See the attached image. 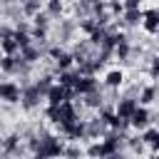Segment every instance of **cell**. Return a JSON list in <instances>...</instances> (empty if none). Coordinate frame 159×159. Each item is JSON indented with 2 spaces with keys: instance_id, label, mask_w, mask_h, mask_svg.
Returning <instances> with one entry per match:
<instances>
[{
  "instance_id": "obj_1",
  "label": "cell",
  "mask_w": 159,
  "mask_h": 159,
  "mask_svg": "<svg viewBox=\"0 0 159 159\" xmlns=\"http://www.w3.org/2000/svg\"><path fill=\"white\" fill-rule=\"evenodd\" d=\"M60 154H65L62 139H57V137H52V134H47V132H40V134H37V149H35L32 157L45 159V157H60Z\"/></svg>"
},
{
  "instance_id": "obj_2",
  "label": "cell",
  "mask_w": 159,
  "mask_h": 159,
  "mask_svg": "<svg viewBox=\"0 0 159 159\" xmlns=\"http://www.w3.org/2000/svg\"><path fill=\"white\" fill-rule=\"evenodd\" d=\"M47 119L55 122L57 127L70 124V122L77 119V107L70 104V102H65V104H50V107H47Z\"/></svg>"
},
{
  "instance_id": "obj_3",
  "label": "cell",
  "mask_w": 159,
  "mask_h": 159,
  "mask_svg": "<svg viewBox=\"0 0 159 159\" xmlns=\"http://www.w3.org/2000/svg\"><path fill=\"white\" fill-rule=\"evenodd\" d=\"M77 92H75V87H67V84H52V89L47 92V102L50 104H65V102H70V97H75Z\"/></svg>"
},
{
  "instance_id": "obj_4",
  "label": "cell",
  "mask_w": 159,
  "mask_h": 159,
  "mask_svg": "<svg viewBox=\"0 0 159 159\" xmlns=\"http://www.w3.org/2000/svg\"><path fill=\"white\" fill-rule=\"evenodd\" d=\"M42 97H45V94L37 89V84H22V99H20V104H22L25 109H35Z\"/></svg>"
},
{
  "instance_id": "obj_5",
  "label": "cell",
  "mask_w": 159,
  "mask_h": 159,
  "mask_svg": "<svg viewBox=\"0 0 159 159\" xmlns=\"http://www.w3.org/2000/svg\"><path fill=\"white\" fill-rule=\"evenodd\" d=\"M60 132H62V134H67L72 142H80V139H84V137H87V122L75 119V122H70V124H62V127H60Z\"/></svg>"
},
{
  "instance_id": "obj_6",
  "label": "cell",
  "mask_w": 159,
  "mask_h": 159,
  "mask_svg": "<svg viewBox=\"0 0 159 159\" xmlns=\"http://www.w3.org/2000/svg\"><path fill=\"white\" fill-rule=\"evenodd\" d=\"M0 97H2L7 104L20 102V99H22V87H20V84H15V82H10V80H5V82L0 84Z\"/></svg>"
},
{
  "instance_id": "obj_7",
  "label": "cell",
  "mask_w": 159,
  "mask_h": 159,
  "mask_svg": "<svg viewBox=\"0 0 159 159\" xmlns=\"http://www.w3.org/2000/svg\"><path fill=\"white\" fill-rule=\"evenodd\" d=\"M139 107V102L134 99V97H122V99H117V104H114V112L119 114V117H127V119H132V114H134V109Z\"/></svg>"
},
{
  "instance_id": "obj_8",
  "label": "cell",
  "mask_w": 159,
  "mask_h": 159,
  "mask_svg": "<svg viewBox=\"0 0 159 159\" xmlns=\"http://www.w3.org/2000/svg\"><path fill=\"white\" fill-rule=\"evenodd\" d=\"M107 127H109V124L97 114L94 119L87 122V139H99V137H104V134H107Z\"/></svg>"
},
{
  "instance_id": "obj_9",
  "label": "cell",
  "mask_w": 159,
  "mask_h": 159,
  "mask_svg": "<svg viewBox=\"0 0 159 159\" xmlns=\"http://www.w3.org/2000/svg\"><path fill=\"white\" fill-rule=\"evenodd\" d=\"M77 27H80L77 17H75V20H60V25H57V40H60V42L72 40V35H75Z\"/></svg>"
},
{
  "instance_id": "obj_10",
  "label": "cell",
  "mask_w": 159,
  "mask_h": 159,
  "mask_svg": "<svg viewBox=\"0 0 159 159\" xmlns=\"http://www.w3.org/2000/svg\"><path fill=\"white\" fill-rule=\"evenodd\" d=\"M149 122H152V114H149V109H147V107H137V109H134V114H132V127L144 132V129L149 127Z\"/></svg>"
},
{
  "instance_id": "obj_11",
  "label": "cell",
  "mask_w": 159,
  "mask_h": 159,
  "mask_svg": "<svg viewBox=\"0 0 159 159\" xmlns=\"http://www.w3.org/2000/svg\"><path fill=\"white\" fill-rule=\"evenodd\" d=\"M97 89V80H94V75H82L80 80H77V84H75V92L80 94V97H84L87 92H94Z\"/></svg>"
},
{
  "instance_id": "obj_12",
  "label": "cell",
  "mask_w": 159,
  "mask_h": 159,
  "mask_svg": "<svg viewBox=\"0 0 159 159\" xmlns=\"http://www.w3.org/2000/svg\"><path fill=\"white\" fill-rule=\"evenodd\" d=\"M144 30L147 32H159V7H152V10H144Z\"/></svg>"
},
{
  "instance_id": "obj_13",
  "label": "cell",
  "mask_w": 159,
  "mask_h": 159,
  "mask_svg": "<svg viewBox=\"0 0 159 159\" xmlns=\"http://www.w3.org/2000/svg\"><path fill=\"white\" fill-rule=\"evenodd\" d=\"M122 20H124L127 27H137V25L144 22V10H139V7H137V10H124Z\"/></svg>"
},
{
  "instance_id": "obj_14",
  "label": "cell",
  "mask_w": 159,
  "mask_h": 159,
  "mask_svg": "<svg viewBox=\"0 0 159 159\" xmlns=\"http://www.w3.org/2000/svg\"><path fill=\"white\" fill-rule=\"evenodd\" d=\"M104 84L112 87V89L122 87V84H124V72H122V70H109V72L104 75Z\"/></svg>"
},
{
  "instance_id": "obj_15",
  "label": "cell",
  "mask_w": 159,
  "mask_h": 159,
  "mask_svg": "<svg viewBox=\"0 0 159 159\" xmlns=\"http://www.w3.org/2000/svg\"><path fill=\"white\" fill-rule=\"evenodd\" d=\"M80 77H82L80 70H60V77H57V80H60L62 84H67V87H75Z\"/></svg>"
},
{
  "instance_id": "obj_16",
  "label": "cell",
  "mask_w": 159,
  "mask_h": 159,
  "mask_svg": "<svg viewBox=\"0 0 159 159\" xmlns=\"http://www.w3.org/2000/svg\"><path fill=\"white\" fill-rule=\"evenodd\" d=\"M75 62H77V60H75V52H65V50H62L60 57L55 60V67H57V72H60V70H70Z\"/></svg>"
},
{
  "instance_id": "obj_17",
  "label": "cell",
  "mask_w": 159,
  "mask_h": 159,
  "mask_svg": "<svg viewBox=\"0 0 159 159\" xmlns=\"http://www.w3.org/2000/svg\"><path fill=\"white\" fill-rule=\"evenodd\" d=\"M84 104H87V107H92V109H99V107H104V97H102V92H99V89H94V92H87V94H84Z\"/></svg>"
},
{
  "instance_id": "obj_18",
  "label": "cell",
  "mask_w": 159,
  "mask_h": 159,
  "mask_svg": "<svg viewBox=\"0 0 159 159\" xmlns=\"http://www.w3.org/2000/svg\"><path fill=\"white\" fill-rule=\"evenodd\" d=\"M142 139L152 147V152H159V129H154V127L149 129V127H147L144 134H142Z\"/></svg>"
},
{
  "instance_id": "obj_19",
  "label": "cell",
  "mask_w": 159,
  "mask_h": 159,
  "mask_svg": "<svg viewBox=\"0 0 159 159\" xmlns=\"http://www.w3.org/2000/svg\"><path fill=\"white\" fill-rule=\"evenodd\" d=\"M20 5H22V12H25L27 17H32V15H37V12H40L42 0H20Z\"/></svg>"
},
{
  "instance_id": "obj_20",
  "label": "cell",
  "mask_w": 159,
  "mask_h": 159,
  "mask_svg": "<svg viewBox=\"0 0 159 159\" xmlns=\"http://www.w3.org/2000/svg\"><path fill=\"white\" fill-rule=\"evenodd\" d=\"M50 20H52V15H50L47 10H45V12L40 10L37 15H32V25H35V27H45V30H47V27H50Z\"/></svg>"
},
{
  "instance_id": "obj_21",
  "label": "cell",
  "mask_w": 159,
  "mask_h": 159,
  "mask_svg": "<svg viewBox=\"0 0 159 159\" xmlns=\"http://www.w3.org/2000/svg\"><path fill=\"white\" fill-rule=\"evenodd\" d=\"M154 99H157V87H152V84H149V87H142L139 102H142V104H152Z\"/></svg>"
},
{
  "instance_id": "obj_22",
  "label": "cell",
  "mask_w": 159,
  "mask_h": 159,
  "mask_svg": "<svg viewBox=\"0 0 159 159\" xmlns=\"http://www.w3.org/2000/svg\"><path fill=\"white\" fill-rule=\"evenodd\" d=\"M2 52H5V55L20 52V45H17V40H15V35H12V37H2Z\"/></svg>"
},
{
  "instance_id": "obj_23",
  "label": "cell",
  "mask_w": 159,
  "mask_h": 159,
  "mask_svg": "<svg viewBox=\"0 0 159 159\" xmlns=\"http://www.w3.org/2000/svg\"><path fill=\"white\" fill-rule=\"evenodd\" d=\"M15 40H17L20 50H22V47H30L35 37H32V32H22V30H15Z\"/></svg>"
},
{
  "instance_id": "obj_24",
  "label": "cell",
  "mask_w": 159,
  "mask_h": 159,
  "mask_svg": "<svg viewBox=\"0 0 159 159\" xmlns=\"http://www.w3.org/2000/svg\"><path fill=\"white\" fill-rule=\"evenodd\" d=\"M35 84H37V89H40V92L47 97V92L52 89V84H55V82H52V75H42V77H40Z\"/></svg>"
},
{
  "instance_id": "obj_25",
  "label": "cell",
  "mask_w": 159,
  "mask_h": 159,
  "mask_svg": "<svg viewBox=\"0 0 159 159\" xmlns=\"http://www.w3.org/2000/svg\"><path fill=\"white\" fill-rule=\"evenodd\" d=\"M45 10H47L52 17H60V15H62V10H65V5H62V0H47Z\"/></svg>"
},
{
  "instance_id": "obj_26",
  "label": "cell",
  "mask_w": 159,
  "mask_h": 159,
  "mask_svg": "<svg viewBox=\"0 0 159 159\" xmlns=\"http://www.w3.org/2000/svg\"><path fill=\"white\" fill-rule=\"evenodd\" d=\"M0 67H2L5 75H12V72H15V55H5V57L0 60Z\"/></svg>"
},
{
  "instance_id": "obj_27",
  "label": "cell",
  "mask_w": 159,
  "mask_h": 159,
  "mask_svg": "<svg viewBox=\"0 0 159 159\" xmlns=\"http://www.w3.org/2000/svg\"><path fill=\"white\" fill-rule=\"evenodd\" d=\"M87 154H89V157H109V152H107L104 142H99V144H92V147L87 149Z\"/></svg>"
},
{
  "instance_id": "obj_28",
  "label": "cell",
  "mask_w": 159,
  "mask_h": 159,
  "mask_svg": "<svg viewBox=\"0 0 159 159\" xmlns=\"http://www.w3.org/2000/svg\"><path fill=\"white\" fill-rule=\"evenodd\" d=\"M107 7H109V12H112L114 17L124 15V2H119V0H107Z\"/></svg>"
},
{
  "instance_id": "obj_29",
  "label": "cell",
  "mask_w": 159,
  "mask_h": 159,
  "mask_svg": "<svg viewBox=\"0 0 159 159\" xmlns=\"http://www.w3.org/2000/svg\"><path fill=\"white\" fill-rule=\"evenodd\" d=\"M149 77L152 80H159V55L149 60Z\"/></svg>"
},
{
  "instance_id": "obj_30",
  "label": "cell",
  "mask_w": 159,
  "mask_h": 159,
  "mask_svg": "<svg viewBox=\"0 0 159 159\" xmlns=\"http://www.w3.org/2000/svg\"><path fill=\"white\" fill-rule=\"evenodd\" d=\"M142 142H144L142 137H134V139H129V147H132V152H134V154H142Z\"/></svg>"
},
{
  "instance_id": "obj_31",
  "label": "cell",
  "mask_w": 159,
  "mask_h": 159,
  "mask_svg": "<svg viewBox=\"0 0 159 159\" xmlns=\"http://www.w3.org/2000/svg\"><path fill=\"white\" fill-rule=\"evenodd\" d=\"M80 154H82L80 147H67V149H65V157H80Z\"/></svg>"
},
{
  "instance_id": "obj_32",
  "label": "cell",
  "mask_w": 159,
  "mask_h": 159,
  "mask_svg": "<svg viewBox=\"0 0 159 159\" xmlns=\"http://www.w3.org/2000/svg\"><path fill=\"white\" fill-rule=\"evenodd\" d=\"M142 0H124V10H137Z\"/></svg>"
},
{
  "instance_id": "obj_33",
  "label": "cell",
  "mask_w": 159,
  "mask_h": 159,
  "mask_svg": "<svg viewBox=\"0 0 159 159\" xmlns=\"http://www.w3.org/2000/svg\"><path fill=\"white\" fill-rule=\"evenodd\" d=\"M0 35H2V37H12L15 32H12V30H10L7 25H2V30H0Z\"/></svg>"
},
{
  "instance_id": "obj_34",
  "label": "cell",
  "mask_w": 159,
  "mask_h": 159,
  "mask_svg": "<svg viewBox=\"0 0 159 159\" xmlns=\"http://www.w3.org/2000/svg\"><path fill=\"white\" fill-rule=\"evenodd\" d=\"M2 5H5V7H7V5H12V0H2Z\"/></svg>"
},
{
  "instance_id": "obj_35",
  "label": "cell",
  "mask_w": 159,
  "mask_h": 159,
  "mask_svg": "<svg viewBox=\"0 0 159 159\" xmlns=\"http://www.w3.org/2000/svg\"><path fill=\"white\" fill-rule=\"evenodd\" d=\"M157 50H159V32H157Z\"/></svg>"
},
{
  "instance_id": "obj_36",
  "label": "cell",
  "mask_w": 159,
  "mask_h": 159,
  "mask_svg": "<svg viewBox=\"0 0 159 159\" xmlns=\"http://www.w3.org/2000/svg\"><path fill=\"white\" fill-rule=\"evenodd\" d=\"M87 2H89V0H87Z\"/></svg>"
}]
</instances>
